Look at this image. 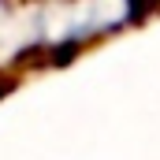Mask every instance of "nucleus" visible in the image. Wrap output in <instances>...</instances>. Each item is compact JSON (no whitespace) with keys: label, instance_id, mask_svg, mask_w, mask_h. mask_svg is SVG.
Returning <instances> with one entry per match:
<instances>
[{"label":"nucleus","instance_id":"nucleus-1","mask_svg":"<svg viewBox=\"0 0 160 160\" xmlns=\"http://www.w3.org/2000/svg\"><path fill=\"white\" fill-rule=\"evenodd\" d=\"M0 8H4V0H0Z\"/></svg>","mask_w":160,"mask_h":160}]
</instances>
